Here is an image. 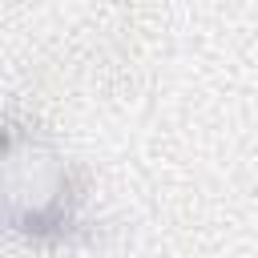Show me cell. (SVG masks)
Here are the masks:
<instances>
[{
  "instance_id": "6da1fadb",
  "label": "cell",
  "mask_w": 258,
  "mask_h": 258,
  "mask_svg": "<svg viewBox=\"0 0 258 258\" xmlns=\"http://www.w3.org/2000/svg\"><path fill=\"white\" fill-rule=\"evenodd\" d=\"M0 230L40 246L73 242L85 230L69 161L40 133L8 121H0Z\"/></svg>"
}]
</instances>
